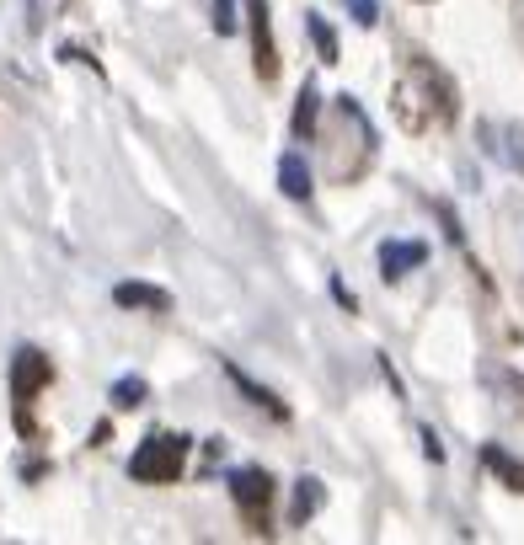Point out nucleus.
<instances>
[{"label": "nucleus", "mask_w": 524, "mask_h": 545, "mask_svg": "<svg viewBox=\"0 0 524 545\" xmlns=\"http://www.w3.org/2000/svg\"><path fill=\"white\" fill-rule=\"evenodd\" d=\"M188 433H150V439L134 449L129 476L145 481V487H166V481L182 476V460H188Z\"/></svg>", "instance_id": "f257e3e1"}, {"label": "nucleus", "mask_w": 524, "mask_h": 545, "mask_svg": "<svg viewBox=\"0 0 524 545\" xmlns=\"http://www.w3.org/2000/svg\"><path fill=\"white\" fill-rule=\"evenodd\" d=\"M230 503L241 508V519L252 535H268V503H273V476L262 465H241L230 471Z\"/></svg>", "instance_id": "f03ea898"}, {"label": "nucleus", "mask_w": 524, "mask_h": 545, "mask_svg": "<svg viewBox=\"0 0 524 545\" xmlns=\"http://www.w3.org/2000/svg\"><path fill=\"white\" fill-rule=\"evenodd\" d=\"M49 380H54L49 353L33 348V342H22V348L11 353V401H17V412L33 407V396H38V391H49Z\"/></svg>", "instance_id": "7ed1b4c3"}, {"label": "nucleus", "mask_w": 524, "mask_h": 545, "mask_svg": "<svg viewBox=\"0 0 524 545\" xmlns=\"http://www.w3.org/2000/svg\"><path fill=\"white\" fill-rule=\"evenodd\" d=\"M476 145H482L487 161H498L503 171L524 177V123H498V118H482V123H476Z\"/></svg>", "instance_id": "20e7f679"}, {"label": "nucleus", "mask_w": 524, "mask_h": 545, "mask_svg": "<svg viewBox=\"0 0 524 545\" xmlns=\"http://www.w3.org/2000/svg\"><path fill=\"white\" fill-rule=\"evenodd\" d=\"M246 27H252V65H257V81L273 86V81H279V43H273L268 0H246Z\"/></svg>", "instance_id": "39448f33"}, {"label": "nucleus", "mask_w": 524, "mask_h": 545, "mask_svg": "<svg viewBox=\"0 0 524 545\" xmlns=\"http://www.w3.org/2000/svg\"><path fill=\"white\" fill-rule=\"evenodd\" d=\"M423 262H428V246L423 241H385L380 246V278H385V284L407 278L412 268H423Z\"/></svg>", "instance_id": "423d86ee"}, {"label": "nucleus", "mask_w": 524, "mask_h": 545, "mask_svg": "<svg viewBox=\"0 0 524 545\" xmlns=\"http://www.w3.org/2000/svg\"><path fill=\"white\" fill-rule=\"evenodd\" d=\"M220 369H225V380L236 385V391H241L246 401H252V407H262V412H268V417H279V423H284V417H289V407H284V401L273 396L268 385H257V380H252V375H246V369L236 364V358H220Z\"/></svg>", "instance_id": "0eeeda50"}, {"label": "nucleus", "mask_w": 524, "mask_h": 545, "mask_svg": "<svg viewBox=\"0 0 524 545\" xmlns=\"http://www.w3.org/2000/svg\"><path fill=\"white\" fill-rule=\"evenodd\" d=\"M113 305L123 310H172V294L156 289V284H140V278H123V284H113Z\"/></svg>", "instance_id": "6e6552de"}, {"label": "nucleus", "mask_w": 524, "mask_h": 545, "mask_svg": "<svg viewBox=\"0 0 524 545\" xmlns=\"http://www.w3.org/2000/svg\"><path fill=\"white\" fill-rule=\"evenodd\" d=\"M279 188H284V198H295V204H311L316 177H311V166H305L300 150H289L284 161H279Z\"/></svg>", "instance_id": "1a4fd4ad"}, {"label": "nucleus", "mask_w": 524, "mask_h": 545, "mask_svg": "<svg viewBox=\"0 0 524 545\" xmlns=\"http://www.w3.org/2000/svg\"><path fill=\"white\" fill-rule=\"evenodd\" d=\"M321 503H327V487H321L316 476H300L295 481V503H289V524H311Z\"/></svg>", "instance_id": "9d476101"}, {"label": "nucleus", "mask_w": 524, "mask_h": 545, "mask_svg": "<svg viewBox=\"0 0 524 545\" xmlns=\"http://www.w3.org/2000/svg\"><path fill=\"white\" fill-rule=\"evenodd\" d=\"M316 123H321V91L305 81V86H300V97H295V123H289V129H295V139H311V134H316Z\"/></svg>", "instance_id": "9b49d317"}, {"label": "nucleus", "mask_w": 524, "mask_h": 545, "mask_svg": "<svg viewBox=\"0 0 524 545\" xmlns=\"http://www.w3.org/2000/svg\"><path fill=\"white\" fill-rule=\"evenodd\" d=\"M107 401H113V412H134V407H145V401H150V385L140 375H123V380H113Z\"/></svg>", "instance_id": "f8f14e48"}, {"label": "nucleus", "mask_w": 524, "mask_h": 545, "mask_svg": "<svg viewBox=\"0 0 524 545\" xmlns=\"http://www.w3.org/2000/svg\"><path fill=\"white\" fill-rule=\"evenodd\" d=\"M305 33H311L321 65H337V33L327 27V17H321V11H305Z\"/></svg>", "instance_id": "ddd939ff"}, {"label": "nucleus", "mask_w": 524, "mask_h": 545, "mask_svg": "<svg viewBox=\"0 0 524 545\" xmlns=\"http://www.w3.org/2000/svg\"><path fill=\"white\" fill-rule=\"evenodd\" d=\"M482 460H487V471H498L514 492H524V460H514V455H508V449H498V444H487Z\"/></svg>", "instance_id": "4468645a"}, {"label": "nucleus", "mask_w": 524, "mask_h": 545, "mask_svg": "<svg viewBox=\"0 0 524 545\" xmlns=\"http://www.w3.org/2000/svg\"><path fill=\"white\" fill-rule=\"evenodd\" d=\"M241 6H246V0H241ZM241 6H236V0H214V33H220V38H230L241 27Z\"/></svg>", "instance_id": "2eb2a0df"}, {"label": "nucleus", "mask_w": 524, "mask_h": 545, "mask_svg": "<svg viewBox=\"0 0 524 545\" xmlns=\"http://www.w3.org/2000/svg\"><path fill=\"white\" fill-rule=\"evenodd\" d=\"M348 11H353V22H359V27H375V22H380V6H375V0H348Z\"/></svg>", "instance_id": "dca6fc26"}, {"label": "nucleus", "mask_w": 524, "mask_h": 545, "mask_svg": "<svg viewBox=\"0 0 524 545\" xmlns=\"http://www.w3.org/2000/svg\"><path fill=\"white\" fill-rule=\"evenodd\" d=\"M423 455L434 460V465L444 460V444H439V433H434V428H423Z\"/></svg>", "instance_id": "f3484780"}, {"label": "nucleus", "mask_w": 524, "mask_h": 545, "mask_svg": "<svg viewBox=\"0 0 524 545\" xmlns=\"http://www.w3.org/2000/svg\"><path fill=\"white\" fill-rule=\"evenodd\" d=\"M332 300L343 305V310H359V300H353V294H348V284H343V278H332Z\"/></svg>", "instance_id": "a211bd4d"}, {"label": "nucleus", "mask_w": 524, "mask_h": 545, "mask_svg": "<svg viewBox=\"0 0 524 545\" xmlns=\"http://www.w3.org/2000/svg\"><path fill=\"white\" fill-rule=\"evenodd\" d=\"M514 11H519V27H524V0H519V6H514Z\"/></svg>", "instance_id": "6ab92c4d"}]
</instances>
